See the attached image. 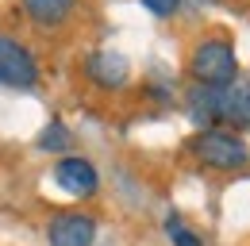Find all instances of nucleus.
<instances>
[{"mask_svg":"<svg viewBox=\"0 0 250 246\" xmlns=\"http://www.w3.org/2000/svg\"><path fill=\"white\" fill-rule=\"evenodd\" d=\"M188 65H192V77L200 85H231L235 73H239L235 46L227 39H204V42H196Z\"/></svg>","mask_w":250,"mask_h":246,"instance_id":"obj_1","label":"nucleus"},{"mask_svg":"<svg viewBox=\"0 0 250 246\" xmlns=\"http://www.w3.org/2000/svg\"><path fill=\"white\" fill-rule=\"evenodd\" d=\"M192 154H196L204 165H212V169H243L250 162L247 143H243L239 135H231V131H204V135L192 143Z\"/></svg>","mask_w":250,"mask_h":246,"instance_id":"obj_2","label":"nucleus"},{"mask_svg":"<svg viewBox=\"0 0 250 246\" xmlns=\"http://www.w3.org/2000/svg\"><path fill=\"white\" fill-rule=\"evenodd\" d=\"M212 96V120L235 123V127H250V89L247 85H208Z\"/></svg>","mask_w":250,"mask_h":246,"instance_id":"obj_3","label":"nucleus"},{"mask_svg":"<svg viewBox=\"0 0 250 246\" xmlns=\"http://www.w3.org/2000/svg\"><path fill=\"white\" fill-rule=\"evenodd\" d=\"M39 81V69L27 46L12 42V39H0V85H16V89H31Z\"/></svg>","mask_w":250,"mask_h":246,"instance_id":"obj_4","label":"nucleus"},{"mask_svg":"<svg viewBox=\"0 0 250 246\" xmlns=\"http://www.w3.org/2000/svg\"><path fill=\"white\" fill-rule=\"evenodd\" d=\"M50 246H89L96 235V223L81 212H62L50 219Z\"/></svg>","mask_w":250,"mask_h":246,"instance_id":"obj_5","label":"nucleus"},{"mask_svg":"<svg viewBox=\"0 0 250 246\" xmlns=\"http://www.w3.org/2000/svg\"><path fill=\"white\" fill-rule=\"evenodd\" d=\"M85 73L93 77L100 89H124L127 77H131V65H127V58L116 54V50H96L93 58L85 62Z\"/></svg>","mask_w":250,"mask_h":246,"instance_id":"obj_6","label":"nucleus"},{"mask_svg":"<svg viewBox=\"0 0 250 246\" xmlns=\"http://www.w3.org/2000/svg\"><path fill=\"white\" fill-rule=\"evenodd\" d=\"M54 181L62 184L69 196H93L96 192V169L85 158H62L54 169Z\"/></svg>","mask_w":250,"mask_h":246,"instance_id":"obj_7","label":"nucleus"},{"mask_svg":"<svg viewBox=\"0 0 250 246\" xmlns=\"http://www.w3.org/2000/svg\"><path fill=\"white\" fill-rule=\"evenodd\" d=\"M23 8H27V16H31L35 23L54 27V23H62L65 16H69L73 0H23Z\"/></svg>","mask_w":250,"mask_h":246,"instance_id":"obj_8","label":"nucleus"},{"mask_svg":"<svg viewBox=\"0 0 250 246\" xmlns=\"http://www.w3.org/2000/svg\"><path fill=\"white\" fill-rule=\"evenodd\" d=\"M69 146H73V135H69V131H65V123L62 120H50V127H46V131H42V135H39V150H69Z\"/></svg>","mask_w":250,"mask_h":246,"instance_id":"obj_9","label":"nucleus"},{"mask_svg":"<svg viewBox=\"0 0 250 246\" xmlns=\"http://www.w3.org/2000/svg\"><path fill=\"white\" fill-rule=\"evenodd\" d=\"M166 235L173 239V246H200V239L181 223V215H169V219H166Z\"/></svg>","mask_w":250,"mask_h":246,"instance_id":"obj_10","label":"nucleus"},{"mask_svg":"<svg viewBox=\"0 0 250 246\" xmlns=\"http://www.w3.org/2000/svg\"><path fill=\"white\" fill-rule=\"evenodd\" d=\"M143 8L154 12V16H173V12L181 8V0H143Z\"/></svg>","mask_w":250,"mask_h":246,"instance_id":"obj_11","label":"nucleus"}]
</instances>
